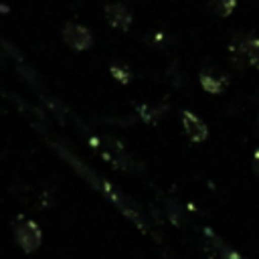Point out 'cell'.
Wrapping results in <instances>:
<instances>
[{"mask_svg":"<svg viewBox=\"0 0 259 259\" xmlns=\"http://www.w3.org/2000/svg\"><path fill=\"white\" fill-rule=\"evenodd\" d=\"M16 237H18L20 245L26 251H34L38 247V243H40V231L32 223H20L16 227Z\"/></svg>","mask_w":259,"mask_h":259,"instance_id":"obj_1","label":"cell"},{"mask_svg":"<svg viewBox=\"0 0 259 259\" xmlns=\"http://www.w3.org/2000/svg\"><path fill=\"white\" fill-rule=\"evenodd\" d=\"M184 127H186V134L192 138V140H204L206 138V125L202 121H198L196 117H192L190 113L184 115Z\"/></svg>","mask_w":259,"mask_h":259,"instance_id":"obj_2","label":"cell"}]
</instances>
